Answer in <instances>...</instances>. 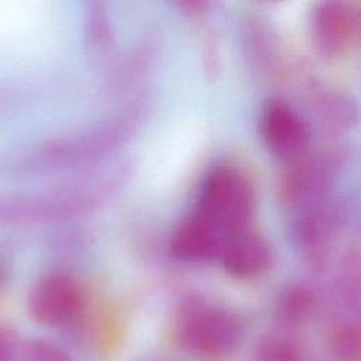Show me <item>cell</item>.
I'll return each instance as SVG.
<instances>
[{
    "label": "cell",
    "instance_id": "cell-10",
    "mask_svg": "<svg viewBox=\"0 0 361 361\" xmlns=\"http://www.w3.org/2000/svg\"><path fill=\"white\" fill-rule=\"evenodd\" d=\"M330 348L341 361H353L360 354V327L357 322L340 320L331 330Z\"/></svg>",
    "mask_w": 361,
    "mask_h": 361
},
{
    "label": "cell",
    "instance_id": "cell-1",
    "mask_svg": "<svg viewBox=\"0 0 361 361\" xmlns=\"http://www.w3.org/2000/svg\"><path fill=\"white\" fill-rule=\"evenodd\" d=\"M175 337L190 357L216 361L233 354L240 345L243 324L231 310L202 298H190L178 310Z\"/></svg>",
    "mask_w": 361,
    "mask_h": 361
},
{
    "label": "cell",
    "instance_id": "cell-11",
    "mask_svg": "<svg viewBox=\"0 0 361 361\" xmlns=\"http://www.w3.org/2000/svg\"><path fill=\"white\" fill-rule=\"evenodd\" d=\"M313 298L306 289H292L278 306V319L282 324L295 327L303 323L312 312Z\"/></svg>",
    "mask_w": 361,
    "mask_h": 361
},
{
    "label": "cell",
    "instance_id": "cell-6",
    "mask_svg": "<svg viewBox=\"0 0 361 361\" xmlns=\"http://www.w3.org/2000/svg\"><path fill=\"white\" fill-rule=\"evenodd\" d=\"M219 258L228 274L252 278L268 269L272 255L267 240L250 226L224 240Z\"/></svg>",
    "mask_w": 361,
    "mask_h": 361
},
{
    "label": "cell",
    "instance_id": "cell-14",
    "mask_svg": "<svg viewBox=\"0 0 361 361\" xmlns=\"http://www.w3.org/2000/svg\"><path fill=\"white\" fill-rule=\"evenodd\" d=\"M8 278H10V271H8L7 265L4 264V261L0 258V293L6 288V285L8 282Z\"/></svg>",
    "mask_w": 361,
    "mask_h": 361
},
{
    "label": "cell",
    "instance_id": "cell-8",
    "mask_svg": "<svg viewBox=\"0 0 361 361\" xmlns=\"http://www.w3.org/2000/svg\"><path fill=\"white\" fill-rule=\"evenodd\" d=\"M80 203L71 195H28V196H1L0 221L25 223L54 219L73 210Z\"/></svg>",
    "mask_w": 361,
    "mask_h": 361
},
{
    "label": "cell",
    "instance_id": "cell-12",
    "mask_svg": "<svg viewBox=\"0 0 361 361\" xmlns=\"http://www.w3.org/2000/svg\"><path fill=\"white\" fill-rule=\"evenodd\" d=\"M20 361H72L68 353L45 338H32L20 347Z\"/></svg>",
    "mask_w": 361,
    "mask_h": 361
},
{
    "label": "cell",
    "instance_id": "cell-13",
    "mask_svg": "<svg viewBox=\"0 0 361 361\" xmlns=\"http://www.w3.org/2000/svg\"><path fill=\"white\" fill-rule=\"evenodd\" d=\"M20 347L16 333L7 326L0 324V361H14Z\"/></svg>",
    "mask_w": 361,
    "mask_h": 361
},
{
    "label": "cell",
    "instance_id": "cell-7",
    "mask_svg": "<svg viewBox=\"0 0 361 361\" xmlns=\"http://www.w3.org/2000/svg\"><path fill=\"white\" fill-rule=\"evenodd\" d=\"M224 244L223 233L197 212L185 217L171 238V254L189 262L213 259Z\"/></svg>",
    "mask_w": 361,
    "mask_h": 361
},
{
    "label": "cell",
    "instance_id": "cell-5",
    "mask_svg": "<svg viewBox=\"0 0 361 361\" xmlns=\"http://www.w3.org/2000/svg\"><path fill=\"white\" fill-rule=\"evenodd\" d=\"M259 130L265 145L281 158H293L307 145L309 131L305 121L282 100H269L264 106Z\"/></svg>",
    "mask_w": 361,
    "mask_h": 361
},
{
    "label": "cell",
    "instance_id": "cell-4",
    "mask_svg": "<svg viewBox=\"0 0 361 361\" xmlns=\"http://www.w3.org/2000/svg\"><path fill=\"white\" fill-rule=\"evenodd\" d=\"M312 34L317 49L327 58L345 55L357 41L358 16L345 1H320L312 11Z\"/></svg>",
    "mask_w": 361,
    "mask_h": 361
},
{
    "label": "cell",
    "instance_id": "cell-2",
    "mask_svg": "<svg viewBox=\"0 0 361 361\" xmlns=\"http://www.w3.org/2000/svg\"><path fill=\"white\" fill-rule=\"evenodd\" d=\"M254 190L244 175L231 168H217L203 180L195 212L217 227L224 240L251 226Z\"/></svg>",
    "mask_w": 361,
    "mask_h": 361
},
{
    "label": "cell",
    "instance_id": "cell-9",
    "mask_svg": "<svg viewBox=\"0 0 361 361\" xmlns=\"http://www.w3.org/2000/svg\"><path fill=\"white\" fill-rule=\"evenodd\" d=\"M252 361H303V357L295 340L285 334H271L258 343Z\"/></svg>",
    "mask_w": 361,
    "mask_h": 361
},
{
    "label": "cell",
    "instance_id": "cell-3",
    "mask_svg": "<svg viewBox=\"0 0 361 361\" xmlns=\"http://www.w3.org/2000/svg\"><path fill=\"white\" fill-rule=\"evenodd\" d=\"M85 306L83 288L72 275L62 271L41 276L28 296L31 317L47 327H68L76 323Z\"/></svg>",
    "mask_w": 361,
    "mask_h": 361
}]
</instances>
